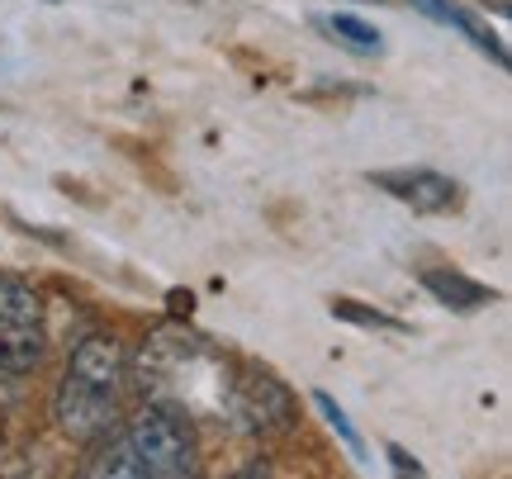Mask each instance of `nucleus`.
<instances>
[{"instance_id": "obj_5", "label": "nucleus", "mask_w": 512, "mask_h": 479, "mask_svg": "<svg viewBox=\"0 0 512 479\" xmlns=\"http://www.w3.org/2000/svg\"><path fill=\"white\" fill-rule=\"evenodd\" d=\"M375 190H384L389 200L408 204L413 214H456L465 204V190L460 181L441 176L432 166H399V171H370L366 176Z\"/></svg>"}, {"instance_id": "obj_8", "label": "nucleus", "mask_w": 512, "mask_h": 479, "mask_svg": "<svg viewBox=\"0 0 512 479\" xmlns=\"http://www.w3.org/2000/svg\"><path fill=\"white\" fill-rule=\"evenodd\" d=\"M328 34L356 57H380L384 53V34L375 24H366L361 15H332L328 19Z\"/></svg>"}, {"instance_id": "obj_11", "label": "nucleus", "mask_w": 512, "mask_h": 479, "mask_svg": "<svg viewBox=\"0 0 512 479\" xmlns=\"http://www.w3.org/2000/svg\"><path fill=\"white\" fill-rule=\"evenodd\" d=\"M384 456H389V465H394L399 475H422V461L418 456H408L403 446H384Z\"/></svg>"}, {"instance_id": "obj_1", "label": "nucleus", "mask_w": 512, "mask_h": 479, "mask_svg": "<svg viewBox=\"0 0 512 479\" xmlns=\"http://www.w3.org/2000/svg\"><path fill=\"white\" fill-rule=\"evenodd\" d=\"M91 479H190L200 475V432L181 404H147L133 413L81 470Z\"/></svg>"}, {"instance_id": "obj_9", "label": "nucleus", "mask_w": 512, "mask_h": 479, "mask_svg": "<svg viewBox=\"0 0 512 479\" xmlns=\"http://www.w3.org/2000/svg\"><path fill=\"white\" fill-rule=\"evenodd\" d=\"M332 318H342V323H356V328H375V332H399V337H408V323L394 314H384V309H370V304H361V299H347V295H337L328 304Z\"/></svg>"}, {"instance_id": "obj_10", "label": "nucleus", "mask_w": 512, "mask_h": 479, "mask_svg": "<svg viewBox=\"0 0 512 479\" xmlns=\"http://www.w3.org/2000/svg\"><path fill=\"white\" fill-rule=\"evenodd\" d=\"M313 404H318V413H323V418H328V427H332V432H337V437H342V446H347L351 456H356V461H361V456H366V446H361V432H356V427H351L347 408L337 404V399H332V394H323V389H318V394H313Z\"/></svg>"}, {"instance_id": "obj_7", "label": "nucleus", "mask_w": 512, "mask_h": 479, "mask_svg": "<svg viewBox=\"0 0 512 479\" xmlns=\"http://www.w3.org/2000/svg\"><path fill=\"white\" fill-rule=\"evenodd\" d=\"M413 10H422L427 19H437V24L456 29V34H465L484 57H494L498 67H508V48H503L494 29H484V24H479L465 5H456V0H413Z\"/></svg>"}, {"instance_id": "obj_6", "label": "nucleus", "mask_w": 512, "mask_h": 479, "mask_svg": "<svg viewBox=\"0 0 512 479\" xmlns=\"http://www.w3.org/2000/svg\"><path fill=\"white\" fill-rule=\"evenodd\" d=\"M422 290L437 299L441 309H451V314H479V309H489L498 299L494 285L465 276L456 266H432V271H422Z\"/></svg>"}, {"instance_id": "obj_2", "label": "nucleus", "mask_w": 512, "mask_h": 479, "mask_svg": "<svg viewBox=\"0 0 512 479\" xmlns=\"http://www.w3.org/2000/svg\"><path fill=\"white\" fill-rule=\"evenodd\" d=\"M48 356L43 295L29 280L0 276V375H29Z\"/></svg>"}, {"instance_id": "obj_4", "label": "nucleus", "mask_w": 512, "mask_h": 479, "mask_svg": "<svg viewBox=\"0 0 512 479\" xmlns=\"http://www.w3.org/2000/svg\"><path fill=\"white\" fill-rule=\"evenodd\" d=\"M233 423L247 437H280L299 423V408H294V394L275 375L247 370L233 385Z\"/></svg>"}, {"instance_id": "obj_3", "label": "nucleus", "mask_w": 512, "mask_h": 479, "mask_svg": "<svg viewBox=\"0 0 512 479\" xmlns=\"http://www.w3.org/2000/svg\"><path fill=\"white\" fill-rule=\"evenodd\" d=\"M124 418V394L119 389H100L91 380H76L62 370V385L53 394V423L72 437V442L91 446V442H105L114 427Z\"/></svg>"}, {"instance_id": "obj_12", "label": "nucleus", "mask_w": 512, "mask_h": 479, "mask_svg": "<svg viewBox=\"0 0 512 479\" xmlns=\"http://www.w3.org/2000/svg\"><path fill=\"white\" fill-rule=\"evenodd\" d=\"M43 5H62V0H43Z\"/></svg>"}]
</instances>
